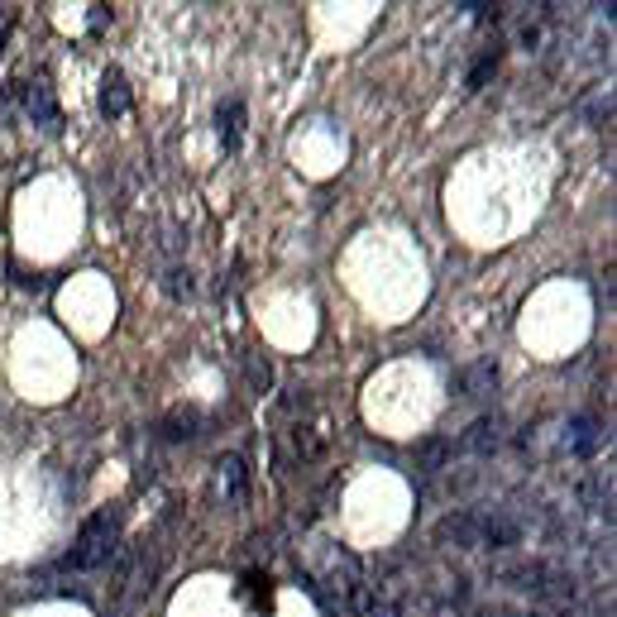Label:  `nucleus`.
<instances>
[{
	"instance_id": "nucleus-6",
	"label": "nucleus",
	"mask_w": 617,
	"mask_h": 617,
	"mask_svg": "<svg viewBox=\"0 0 617 617\" xmlns=\"http://www.w3.org/2000/svg\"><path fill=\"white\" fill-rule=\"evenodd\" d=\"M350 608H354V617H393V603L378 594V589H369V584H354L350 589Z\"/></svg>"
},
{
	"instance_id": "nucleus-11",
	"label": "nucleus",
	"mask_w": 617,
	"mask_h": 617,
	"mask_svg": "<svg viewBox=\"0 0 617 617\" xmlns=\"http://www.w3.org/2000/svg\"><path fill=\"white\" fill-rule=\"evenodd\" d=\"M445 455H450V445H445V441H426V445H421V464H426V469H441Z\"/></svg>"
},
{
	"instance_id": "nucleus-10",
	"label": "nucleus",
	"mask_w": 617,
	"mask_h": 617,
	"mask_svg": "<svg viewBox=\"0 0 617 617\" xmlns=\"http://www.w3.org/2000/svg\"><path fill=\"white\" fill-rule=\"evenodd\" d=\"M216 469H221V484L230 488V503H240V498H244V460H240V455H225Z\"/></svg>"
},
{
	"instance_id": "nucleus-12",
	"label": "nucleus",
	"mask_w": 617,
	"mask_h": 617,
	"mask_svg": "<svg viewBox=\"0 0 617 617\" xmlns=\"http://www.w3.org/2000/svg\"><path fill=\"white\" fill-rule=\"evenodd\" d=\"M192 273H187V268H173V273H168V292H173V297H192Z\"/></svg>"
},
{
	"instance_id": "nucleus-8",
	"label": "nucleus",
	"mask_w": 617,
	"mask_h": 617,
	"mask_svg": "<svg viewBox=\"0 0 617 617\" xmlns=\"http://www.w3.org/2000/svg\"><path fill=\"white\" fill-rule=\"evenodd\" d=\"M197 421L201 417L192 412V407H182V412L158 421V436H163V441H192V436H197Z\"/></svg>"
},
{
	"instance_id": "nucleus-14",
	"label": "nucleus",
	"mask_w": 617,
	"mask_h": 617,
	"mask_svg": "<svg viewBox=\"0 0 617 617\" xmlns=\"http://www.w3.org/2000/svg\"><path fill=\"white\" fill-rule=\"evenodd\" d=\"M235 130H240V106H221V134L235 139Z\"/></svg>"
},
{
	"instance_id": "nucleus-9",
	"label": "nucleus",
	"mask_w": 617,
	"mask_h": 617,
	"mask_svg": "<svg viewBox=\"0 0 617 617\" xmlns=\"http://www.w3.org/2000/svg\"><path fill=\"white\" fill-rule=\"evenodd\" d=\"M565 445H570L574 455H589L598 445V421H589V417H574L570 426H565Z\"/></svg>"
},
{
	"instance_id": "nucleus-3",
	"label": "nucleus",
	"mask_w": 617,
	"mask_h": 617,
	"mask_svg": "<svg viewBox=\"0 0 617 617\" xmlns=\"http://www.w3.org/2000/svg\"><path fill=\"white\" fill-rule=\"evenodd\" d=\"M460 445H464V450H474V455H493V450L503 445V426H498L493 417H479V421H474V426H469V431L460 436Z\"/></svg>"
},
{
	"instance_id": "nucleus-1",
	"label": "nucleus",
	"mask_w": 617,
	"mask_h": 617,
	"mask_svg": "<svg viewBox=\"0 0 617 617\" xmlns=\"http://www.w3.org/2000/svg\"><path fill=\"white\" fill-rule=\"evenodd\" d=\"M115 536H120L115 517L111 512H96L87 527L77 531V546L67 555V565H72V570H96V565H106L115 555Z\"/></svg>"
},
{
	"instance_id": "nucleus-13",
	"label": "nucleus",
	"mask_w": 617,
	"mask_h": 617,
	"mask_svg": "<svg viewBox=\"0 0 617 617\" xmlns=\"http://www.w3.org/2000/svg\"><path fill=\"white\" fill-rule=\"evenodd\" d=\"M493 67H498V48H493V53H484V58H479V67L469 72V87H484V77H488V72H493Z\"/></svg>"
},
{
	"instance_id": "nucleus-2",
	"label": "nucleus",
	"mask_w": 617,
	"mask_h": 617,
	"mask_svg": "<svg viewBox=\"0 0 617 617\" xmlns=\"http://www.w3.org/2000/svg\"><path fill=\"white\" fill-rule=\"evenodd\" d=\"M498 388V364L493 359H474L469 369H460V393L464 397H488Z\"/></svg>"
},
{
	"instance_id": "nucleus-4",
	"label": "nucleus",
	"mask_w": 617,
	"mask_h": 617,
	"mask_svg": "<svg viewBox=\"0 0 617 617\" xmlns=\"http://www.w3.org/2000/svg\"><path fill=\"white\" fill-rule=\"evenodd\" d=\"M441 541H455V546H479V512H455L441 522Z\"/></svg>"
},
{
	"instance_id": "nucleus-5",
	"label": "nucleus",
	"mask_w": 617,
	"mask_h": 617,
	"mask_svg": "<svg viewBox=\"0 0 617 617\" xmlns=\"http://www.w3.org/2000/svg\"><path fill=\"white\" fill-rule=\"evenodd\" d=\"M101 111L111 115V120L130 115V87H125L120 72H106V82H101Z\"/></svg>"
},
{
	"instance_id": "nucleus-7",
	"label": "nucleus",
	"mask_w": 617,
	"mask_h": 617,
	"mask_svg": "<svg viewBox=\"0 0 617 617\" xmlns=\"http://www.w3.org/2000/svg\"><path fill=\"white\" fill-rule=\"evenodd\" d=\"M29 115H34L44 130H58V101H53L48 82H34V87H29Z\"/></svg>"
}]
</instances>
